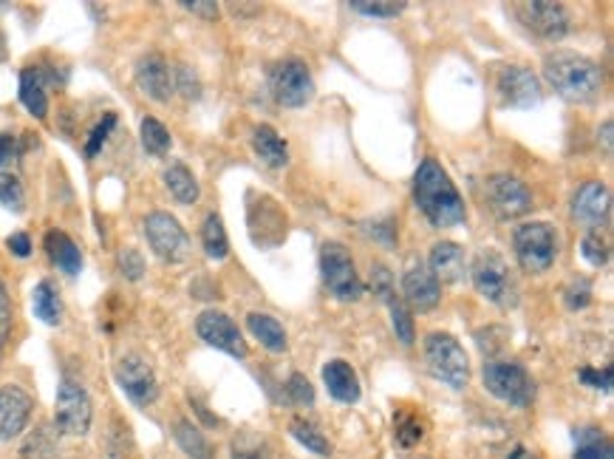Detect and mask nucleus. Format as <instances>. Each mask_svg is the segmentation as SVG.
<instances>
[{
    "mask_svg": "<svg viewBox=\"0 0 614 459\" xmlns=\"http://www.w3.org/2000/svg\"><path fill=\"white\" fill-rule=\"evenodd\" d=\"M369 230V239H374V241H380V244H385V247H394L397 244V230H394V221L391 219H385V221H374V225H369L366 227Z\"/></svg>",
    "mask_w": 614,
    "mask_h": 459,
    "instance_id": "48",
    "label": "nucleus"
},
{
    "mask_svg": "<svg viewBox=\"0 0 614 459\" xmlns=\"http://www.w3.org/2000/svg\"><path fill=\"white\" fill-rule=\"evenodd\" d=\"M408 7V3H394V0H376V3H371V0H351L348 3V9H355V12H360V15H371V17H397L402 15V9Z\"/></svg>",
    "mask_w": 614,
    "mask_h": 459,
    "instance_id": "35",
    "label": "nucleus"
},
{
    "mask_svg": "<svg viewBox=\"0 0 614 459\" xmlns=\"http://www.w3.org/2000/svg\"><path fill=\"white\" fill-rule=\"evenodd\" d=\"M402 292L417 313H431L442 298V284L422 258H411L402 272Z\"/></svg>",
    "mask_w": 614,
    "mask_h": 459,
    "instance_id": "15",
    "label": "nucleus"
},
{
    "mask_svg": "<svg viewBox=\"0 0 614 459\" xmlns=\"http://www.w3.org/2000/svg\"><path fill=\"white\" fill-rule=\"evenodd\" d=\"M246 327H250V332H253V335L258 337V341L264 343L269 352L281 355V352L290 349L286 332H283V327L276 321V318H272V315L250 313V315H246Z\"/></svg>",
    "mask_w": 614,
    "mask_h": 459,
    "instance_id": "25",
    "label": "nucleus"
},
{
    "mask_svg": "<svg viewBox=\"0 0 614 459\" xmlns=\"http://www.w3.org/2000/svg\"><path fill=\"white\" fill-rule=\"evenodd\" d=\"M137 82L153 102H167L174 94V72H170L162 54H145L139 60Z\"/></svg>",
    "mask_w": 614,
    "mask_h": 459,
    "instance_id": "19",
    "label": "nucleus"
},
{
    "mask_svg": "<svg viewBox=\"0 0 614 459\" xmlns=\"http://www.w3.org/2000/svg\"><path fill=\"white\" fill-rule=\"evenodd\" d=\"M580 380L603 394L612 392V369H603V372H598V369H589V366H586V369H580Z\"/></svg>",
    "mask_w": 614,
    "mask_h": 459,
    "instance_id": "47",
    "label": "nucleus"
},
{
    "mask_svg": "<svg viewBox=\"0 0 614 459\" xmlns=\"http://www.w3.org/2000/svg\"><path fill=\"white\" fill-rule=\"evenodd\" d=\"M580 253L592 267H606L609 264V244L598 233H589L580 241Z\"/></svg>",
    "mask_w": 614,
    "mask_h": 459,
    "instance_id": "38",
    "label": "nucleus"
},
{
    "mask_svg": "<svg viewBox=\"0 0 614 459\" xmlns=\"http://www.w3.org/2000/svg\"><path fill=\"white\" fill-rule=\"evenodd\" d=\"M286 394H290V400L297 403V406H306V408L315 406V388H311V383L300 372H295L290 378V383H286Z\"/></svg>",
    "mask_w": 614,
    "mask_h": 459,
    "instance_id": "40",
    "label": "nucleus"
},
{
    "mask_svg": "<svg viewBox=\"0 0 614 459\" xmlns=\"http://www.w3.org/2000/svg\"><path fill=\"white\" fill-rule=\"evenodd\" d=\"M114 378L119 383L125 394H128L130 403L137 406H151L156 397H159V383H156V374H153L151 366L137 355L123 357L114 369Z\"/></svg>",
    "mask_w": 614,
    "mask_h": 459,
    "instance_id": "14",
    "label": "nucleus"
},
{
    "mask_svg": "<svg viewBox=\"0 0 614 459\" xmlns=\"http://www.w3.org/2000/svg\"><path fill=\"white\" fill-rule=\"evenodd\" d=\"M496 86H499V97L510 109H533L541 102V82L529 68L504 66Z\"/></svg>",
    "mask_w": 614,
    "mask_h": 459,
    "instance_id": "16",
    "label": "nucleus"
},
{
    "mask_svg": "<svg viewBox=\"0 0 614 459\" xmlns=\"http://www.w3.org/2000/svg\"><path fill=\"white\" fill-rule=\"evenodd\" d=\"M485 196L490 211L499 216L501 221L519 219L524 213H529L533 207V193L527 190V184L515 179V176H490L485 184Z\"/></svg>",
    "mask_w": 614,
    "mask_h": 459,
    "instance_id": "11",
    "label": "nucleus"
},
{
    "mask_svg": "<svg viewBox=\"0 0 614 459\" xmlns=\"http://www.w3.org/2000/svg\"><path fill=\"white\" fill-rule=\"evenodd\" d=\"M510 459H538V457H533V454L524 451V448H515V451L510 454Z\"/></svg>",
    "mask_w": 614,
    "mask_h": 459,
    "instance_id": "52",
    "label": "nucleus"
},
{
    "mask_svg": "<svg viewBox=\"0 0 614 459\" xmlns=\"http://www.w3.org/2000/svg\"><path fill=\"white\" fill-rule=\"evenodd\" d=\"M145 235L148 244L162 262L167 264H181L190 255V239L184 233V227L179 225L176 216L165 211H156L148 216L145 221Z\"/></svg>",
    "mask_w": 614,
    "mask_h": 459,
    "instance_id": "9",
    "label": "nucleus"
},
{
    "mask_svg": "<svg viewBox=\"0 0 614 459\" xmlns=\"http://www.w3.org/2000/svg\"><path fill=\"white\" fill-rule=\"evenodd\" d=\"M485 386L487 392L501 403H510V406H529L535 400V383L529 380L527 369L521 364H510V360H496V364H487L485 372Z\"/></svg>",
    "mask_w": 614,
    "mask_h": 459,
    "instance_id": "7",
    "label": "nucleus"
},
{
    "mask_svg": "<svg viewBox=\"0 0 614 459\" xmlns=\"http://www.w3.org/2000/svg\"><path fill=\"white\" fill-rule=\"evenodd\" d=\"M473 284L490 304L501 306V309H513L519 304V286H515L513 272L496 250H485V253L476 255Z\"/></svg>",
    "mask_w": 614,
    "mask_h": 459,
    "instance_id": "4",
    "label": "nucleus"
},
{
    "mask_svg": "<svg viewBox=\"0 0 614 459\" xmlns=\"http://www.w3.org/2000/svg\"><path fill=\"white\" fill-rule=\"evenodd\" d=\"M91 397L86 388L74 380H63L57 388V403H54V425L68 437H86L91 429Z\"/></svg>",
    "mask_w": 614,
    "mask_h": 459,
    "instance_id": "8",
    "label": "nucleus"
},
{
    "mask_svg": "<svg viewBox=\"0 0 614 459\" xmlns=\"http://www.w3.org/2000/svg\"><path fill=\"white\" fill-rule=\"evenodd\" d=\"M253 151L255 156L272 170L286 168V162H290V148H286V142H283L269 125H258V128H255Z\"/></svg>",
    "mask_w": 614,
    "mask_h": 459,
    "instance_id": "23",
    "label": "nucleus"
},
{
    "mask_svg": "<svg viewBox=\"0 0 614 459\" xmlns=\"http://www.w3.org/2000/svg\"><path fill=\"white\" fill-rule=\"evenodd\" d=\"M515 17L524 29L543 37V40H561L570 31V15L561 3H547V0L515 3Z\"/></svg>",
    "mask_w": 614,
    "mask_h": 459,
    "instance_id": "12",
    "label": "nucleus"
},
{
    "mask_svg": "<svg viewBox=\"0 0 614 459\" xmlns=\"http://www.w3.org/2000/svg\"><path fill=\"white\" fill-rule=\"evenodd\" d=\"M17 139L12 133H0V174H9V168L17 165Z\"/></svg>",
    "mask_w": 614,
    "mask_h": 459,
    "instance_id": "46",
    "label": "nucleus"
},
{
    "mask_svg": "<svg viewBox=\"0 0 614 459\" xmlns=\"http://www.w3.org/2000/svg\"><path fill=\"white\" fill-rule=\"evenodd\" d=\"M202 244H204V253L210 255V258H216V262L227 258V253H230V241H227V233H225V221H221L218 213H210V216L204 219Z\"/></svg>",
    "mask_w": 614,
    "mask_h": 459,
    "instance_id": "29",
    "label": "nucleus"
},
{
    "mask_svg": "<svg viewBox=\"0 0 614 459\" xmlns=\"http://www.w3.org/2000/svg\"><path fill=\"white\" fill-rule=\"evenodd\" d=\"M181 7L188 9V12H193V15H199V17H207V21H216L218 17V3H204V0H193V3H181Z\"/></svg>",
    "mask_w": 614,
    "mask_h": 459,
    "instance_id": "49",
    "label": "nucleus"
},
{
    "mask_svg": "<svg viewBox=\"0 0 614 459\" xmlns=\"http://www.w3.org/2000/svg\"><path fill=\"white\" fill-rule=\"evenodd\" d=\"M603 148H606V151H612V123L603 125Z\"/></svg>",
    "mask_w": 614,
    "mask_h": 459,
    "instance_id": "51",
    "label": "nucleus"
},
{
    "mask_svg": "<svg viewBox=\"0 0 614 459\" xmlns=\"http://www.w3.org/2000/svg\"><path fill=\"white\" fill-rule=\"evenodd\" d=\"M0 204L12 213H21L26 196H23V184L12 170L9 174H0Z\"/></svg>",
    "mask_w": 614,
    "mask_h": 459,
    "instance_id": "34",
    "label": "nucleus"
},
{
    "mask_svg": "<svg viewBox=\"0 0 614 459\" xmlns=\"http://www.w3.org/2000/svg\"><path fill=\"white\" fill-rule=\"evenodd\" d=\"M413 199L425 213V219L439 230L462 225L464 221V199L459 196L456 184L450 182L448 170L436 160H425L413 176Z\"/></svg>",
    "mask_w": 614,
    "mask_h": 459,
    "instance_id": "1",
    "label": "nucleus"
},
{
    "mask_svg": "<svg viewBox=\"0 0 614 459\" xmlns=\"http://www.w3.org/2000/svg\"><path fill=\"white\" fill-rule=\"evenodd\" d=\"M174 437H176V443H179L181 451L188 454V457L213 459L210 439H204L202 431L195 429L193 423H188V420H179V423L174 425Z\"/></svg>",
    "mask_w": 614,
    "mask_h": 459,
    "instance_id": "28",
    "label": "nucleus"
},
{
    "mask_svg": "<svg viewBox=\"0 0 614 459\" xmlns=\"http://www.w3.org/2000/svg\"><path fill=\"white\" fill-rule=\"evenodd\" d=\"M388 309H391V318H394V332H397V337L405 343V346H411L413 321H411V313H408V306L394 295V298L388 301Z\"/></svg>",
    "mask_w": 614,
    "mask_h": 459,
    "instance_id": "36",
    "label": "nucleus"
},
{
    "mask_svg": "<svg viewBox=\"0 0 614 459\" xmlns=\"http://www.w3.org/2000/svg\"><path fill=\"white\" fill-rule=\"evenodd\" d=\"M142 145L151 156H165L174 145V139H170V131H167L165 125L159 123L156 117H145L142 119Z\"/></svg>",
    "mask_w": 614,
    "mask_h": 459,
    "instance_id": "32",
    "label": "nucleus"
},
{
    "mask_svg": "<svg viewBox=\"0 0 614 459\" xmlns=\"http://www.w3.org/2000/svg\"><path fill=\"white\" fill-rule=\"evenodd\" d=\"M21 102L31 117L43 119L49 114V97H46V77L40 68H23L21 72Z\"/></svg>",
    "mask_w": 614,
    "mask_h": 459,
    "instance_id": "24",
    "label": "nucleus"
},
{
    "mask_svg": "<svg viewBox=\"0 0 614 459\" xmlns=\"http://www.w3.org/2000/svg\"><path fill=\"white\" fill-rule=\"evenodd\" d=\"M589 301H592V286H589V281H586V278H575V281L566 286L564 304L570 306V309H584Z\"/></svg>",
    "mask_w": 614,
    "mask_h": 459,
    "instance_id": "42",
    "label": "nucleus"
},
{
    "mask_svg": "<svg viewBox=\"0 0 614 459\" xmlns=\"http://www.w3.org/2000/svg\"><path fill=\"white\" fill-rule=\"evenodd\" d=\"M513 247L524 272H547L558 258V230L550 221H527L515 230Z\"/></svg>",
    "mask_w": 614,
    "mask_h": 459,
    "instance_id": "3",
    "label": "nucleus"
},
{
    "mask_svg": "<svg viewBox=\"0 0 614 459\" xmlns=\"http://www.w3.org/2000/svg\"><path fill=\"white\" fill-rule=\"evenodd\" d=\"M575 459H612V445H609L606 434L598 429L580 431Z\"/></svg>",
    "mask_w": 614,
    "mask_h": 459,
    "instance_id": "31",
    "label": "nucleus"
},
{
    "mask_svg": "<svg viewBox=\"0 0 614 459\" xmlns=\"http://www.w3.org/2000/svg\"><path fill=\"white\" fill-rule=\"evenodd\" d=\"M269 86H272V94H276V100L281 102L283 109H300V105H306L315 97L311 72L300 60H283V63H278L272 68Z\"/></svg>",
    "mask_w": 614,
    "mask_h": 459,
    "instance_id": "10",
    "label": "nucleus"
},
{
    "mask_svg": "<svg viewBox=\"0 0 614 459\" xmlns=\"http://www.w3.org/2000/svg\"><path fill=\"white\" fill-rule=\"evenodd\" d=\"M31 417V397L21 386L0 388V443L15 439Z\"/></svg>",
    "mask_w": 614,
    "mask_h": 459,
    "instance_id": "18",
    "label": "nucleus"
},
{
    "mask_svg": "<svg viewBox=\"0 0 614 459\" xmlns=\"http://www.w3.org/2000/svg\"><path fill=\"white\" fill-rule=\"evenodd\" d=\"M371 290H374L376 298H383L385 304L394 298V276H391L388 267L376 264L374 270H371Z\"/></svg>",
    "mask_w": 614,
    "mask_h": 459,
    "instance_id": "43",
    "label": "nucleus"
},
{
    "mask_svg": "<svg viewBox=\"0 0 614 459\" xmlns=\"http://www.w3.org/2000/svg\"><path fill=\"white\" fill-rule=\"evenodd\" d=\"M320 276H323L325 290L332 292L337 301H357L362 295L360 276L355 270L351 253L337 241H329L320 250Z\"/></svg>",
    "mask_w": 614,
    "mask_h": 459,
    "instance_id": "6",
    "label": "nucleus"
},
{
    "mask_svg": "<svg viewBox=\"0 0 614 459\" xmlns=\"http://www.w3.org/2000/svg\"><path fill=\"white\" fill-rule=\"evenodd\" d=\"M543 77L570 102H594L603 94L606 77L598 63L578 54V51H552L543 60Z\"/></svg>",
    "mask_w": 614,
    "mask_h": 459,
    "instance_id": "2",
    "label": "nucleus"
},
{
    "mask_svg": "<svg viewBox=\"0 0 614 459\" xmlns=\"http://www.w3.org/2000/svg\"><path fill=\"white\" fill-rule=\"evenodd\" d=\"M195 332L204 343H210L213 349H221L232 357H246V341L241 335V329L235 327L230 315L218 313V309H204L195 318Z\"/></svg>",
    "mask_w": 614,
    "mask_h": 459,
    "instance_id": "13",
    "label": "nucleus"
},
{
    "mask_svg": "<svg viewBox=\"0 0 614 459\" xmlns=\"http://www.w3.org/2000/svg\"><path fill=\"white\" fill-rule=\"evenodd\" d=\"M31 313L49 327H60V321H63V301H60V292L54 290V284L40 281L35 286V292H31Z\"/></svg>",
    "mask_w": 614,
    "mask_h": 459,
    "instance_id": "26",
    "label": "nucleus"
},
{
    "mask_svg": "<svg viewBox=\"0 0 614 459\" xmlns=\"http://www.w3.org/2000/svg\"><path fill=\"white\" fill-rule=\"evenodd\" d=\"M323 383L337 403H348V406H351V403L360 400L362 394L360 380H357V372L351 369V364H346V360H332V364H325Z\"/></svg>",
    "mask_w": 614,
    "mask_h": 459,
    "instance_id": "21",
    "label": "nucleus"
},
{
    "mask_svg": "<svg viewBox=\"0 0 614 459\" xmlns=\"http://www.w3.org/2000/svg\"><path fill=\"white\" fill-rule=\"evenodd\" d=\"M425 357L431 372L448 383L450 388H464L470 380V360L464 355L462 343L448 332H431L425 337Z\"/></svg>",
    "mask_w": 614,
    "mask_h": 459,
    "instance_id": "5",
    "label": "nucleus"
},
{
    "mask_svg": "<svg viewBox=\"0 0 614 459\" xmlns=\"http://www.w3.org/2000/svg\"><path fill=\"white\" fill-rule=\"evenodd\" d=\"M9 329H12V304H9V292L0 281V360H3V349H7Z\"/></svg>",
    "mask_w": 614,
    "mask_h": 459,
    "instance_id": "45",
    "label": "nucleus"
},
{
    "mask_svg": "<svg viewBox=\"0 0 614 459\" xmlns=\"http://www.w3.org/2000/svg\"><path fill=\"white\" fill-rule=\"evenodd\" d=\"M422 434H425V423H422V417H399L397 420V439L399 445H417L422 439Z\"/></svg>",
    "mask_w": 614,
    "mask_h": 459,
    "instance_id": "39",
    "label": "nucleus"
},
{
    "mask_svg": "<svg viewBox=\"0 0 614 459\" xmlns=\"http://www.w3.org/2000/svg\"><path fill=\"white\" fill-rule=\"evenodd\" d=\"M165 184L167 190L174 193L176 202L181 204H193L199 199V182H195V176L190 174L181 162H174V165H167L165 168Z\"/></svg>",
    "mask_w": 614,
    "mask_h": 459,
    "instance_id": "27",
    "label": "nucleus"
},
{
    "mask_svg": "<svg viewBox=\"0 0 614 459\" xmlns=\"http://www.w3.org/2000/svg\"><path fill=\"white\" fill-rule=\"evenodd\" d=\"M57 454V437L51 425H40L26 437L21 448V459H54Z\"/></svg>",
    "mask_w": 614,
    "mask_h": 459,
    "instance_id": "30",
    "label": "nucleus"
},
{
    "mask_svg": "<svg viewBox=\"0 0 614 459\" xmlns=\"http://www.w3.org/2000/svg\"><path fill=\"white\" fill-rule=\"evenodd\" d=\"M609 211H612V196H609V188L603 182L580 184L575 199H572V216L586 227L606 225Z\"/></svg>",
    "mask_w": 614,
    "mask_h": 459,
    "instance_id": "17",
    "label": "nucleus"
},
{
    "mask_svg": "<svg viewBox=\"0 0 614 459\" xmlns=\"http://www.w3.org/2000/svg\"><path fill=\"white\" fill-rule=\"evenodd\" d=\"M431 272L436 276L439 284H462L468 276V262H464V250L453 241H439L431 250V262H427Z\"/></svg>",
    "mask_w": 614,
    "mask_h": 459,
    "instance_id": "20",
    "label": "nucleus"
},
{
    "mask_svg": "<svg viewBox=\"0 0 614 459\" xmlns=\"http://www.w3.org/2000/svg\"><path fill=\"white\" fill-rule=\"evenodd\" d=\"M232 459H272L264 437H241L232 443Z\"/></svg>",
    "mask_w": 614,
    "mask_h": 459,
    "instance_id": "37",
    "label": "nucleus"
},
{
    "mask_svg": "<svg viewBox=\"0 0 614 459\" xmlns=\"http://www.w3.org/2000/svg\"><path fill=\"white\" fill-rule=\"evenodd\" d=\"M116 128V114H105V117L97 123V128L91 131V137H88V145H86V156L91 160V156H97V153L102 151V145H105V139H108V133Z\"/></svg>",
    "mask_w": 614,
    "mask_h": 459,
    "instance_id": "41",
    "label": "nucleus"
},
{
    "mask_svg": "<svg viewBox=\"0 0 614 459\" xmlns=\"http://www.w3.org/2000/svg\"><path fill=\"white\" fill-rule=\"evenodd\" d=\"M292 437L304 445V448H309V451L320 454V457L332 454V445H329L323 431L315 423H309V420H295V423H292Z\"/></svg>",
    "mask_w": 614,
    "mask_h": 459,
    "instance_id": "33",
    "label": "nucleus"
},
{
    "mask_svg": "<svg viewBox=\"0 0 614 459\" xmlns=\"http://www.w3.org/2000/svg\"><path fill=\"white\" fill-rule=\"evenodd\" d=\"M43 244H46V253H49V258L54 262V267H60L65 276H80L82 253H80V247H77V244H74V241L63 233V230H49Z\"/></svg>",
    "mask_w": 614,
    "mask_h": 459,
    "instance_id": "22",
    "label": "nucleus"
},
{
    "mask_svg": "<svg viewBox=\"0 0 614 459\" xmlns=\"http://www.w3.org/2000/svg\"><path fill=\"white\" fill-rule=\"evenodd\" d=\"M119 270L125 272L128 281H139V278L145 276V258H142V253H137V250H123V255H119Z\"/></svg>",
    "mask_w": 614,
    "mask_h": 459,
    "instance_id": "44",
    "label": "nucleus"
},
{
    "mask_svg": "<svg viewBox=\"0 0 614 459\" xmlns=\"http://www.w3.org/2000/svg\"><path fill=\"white\" fill-rule=\"evenodd\" d=\"M9 250L17 255V258H29L31 253V241L26 233H15L12 239H9Z\"/></svg>",
    "mask_w": 614,
    "mask_h": 459,
    "instance_id": "50",
    "label": "nucleus"
}]
</instances>
